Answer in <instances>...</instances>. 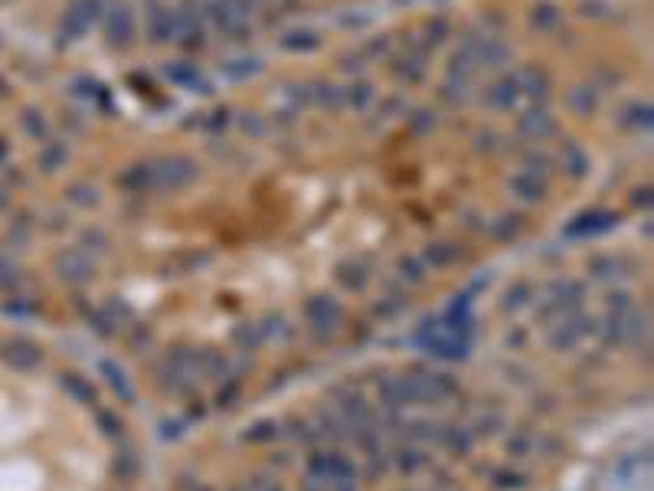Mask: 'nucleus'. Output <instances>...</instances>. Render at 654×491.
I'll return each instance as SVG.
<instances>
[{
	"instance_id": "obj_1",
	"label": "nucleus",
	"mask_w": 654,
	"mask_h": 491,
	"mask_svg": "<svg viewBox=\"0 0 654 491\" xmlns=\"http://www.w3.org/2000/svg\"><path fill=\"white\" fill-rule=\"evenodd\" d=\"M40 436V406L14 373H0V491H40L43 465L30 442Z\"/></svg>"
}]
</instances>
